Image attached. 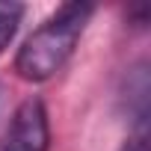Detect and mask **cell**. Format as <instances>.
<instances>
[{
	"label": "cell",
	"mask_w": 151,
	"mask_h": 151,
	"mask_svg": "<svg viewBox=\"0 0 151 151\" xmlns=\"http://www.w3.org/2000/svg\"><path fill=\"white\" fill-rule=\"evenodd\" d=\"M95 6L92 3H65L59 6L18 50L15 71L24 80H47L68 62L77 47Z\"/></svg>",
	"instance_id": "obj_1"
},
{
	"label": "cell",
	"mask_w": 151,
	"mask_h": 151,
	"mask_svg": "<svg viewBox=\"0 0 151 151\" xmlns=\"http://www.w3.org/2000/svg\"><path fill=\"white\" fill-rule=\"evenodd\" d=\"M119 151H148V139L145 136H130Z\"/></svg>",
	"instance_id": "obj_4"
},
{
	"label": "cell",
	"mask_w": 151,
	"mask_h": 151,
	"mask_svg": "<svg viewBox=\"0 0 151 151\" xmlns=\"http://www.w3.org/2000/svg\"><path fill=\"white\" fill-rule=\"evenodd\" d=\"M21 15H24V6L21 3H0V53L6 50V45L18 33Z\"/></svg>",
	"instance_id": "obj_3"
},
{
	"label": "cell",
	"mask_w": 151,
	"mask_h": 151,
	"mask_svg": "<svg viewBox=\"0 0 151 151\" xmlns=\"http://www.w3.org/2000/svg\"><path fill=\"white\" fill-rule=\"evenodd\" d=\"M50 145V130H47V113L39 98H27L6 130L3 151H47Z\"/></svg>",
	"instance_id": "obj_2"
}]
</instances>
